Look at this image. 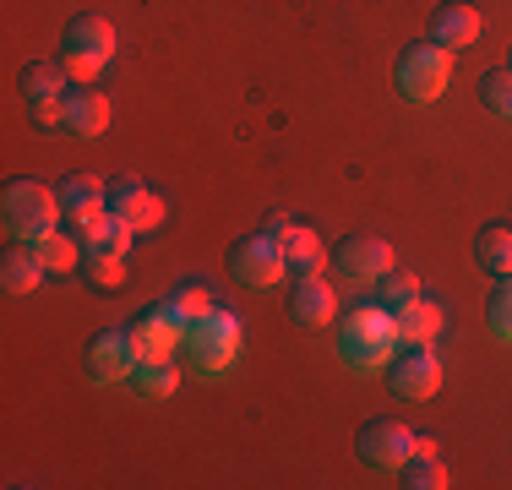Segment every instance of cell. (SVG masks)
I'll return each mask as SVG.
<instances>
[{
	"label": "cell",
	"instance_id": "6da1fadb",
	"mask_svg": "<svg viewBox=\"0 0 512 490\" xmlns=\"http://www.w3.org/2000/svg\"><path fill=\"white\" fill-rule=\"evenodd\" d=\"M393 349H404V343H398V322H393V311H387L382 300L344 311V322H338V354H344L355 371H376V365H387V360H393Z\"/></svg>",
	"mask_w": 512,
	"mask_h": 490
},
{
	"label": "cell",
	"instance_id": "7a4b0ae2",
	"mask_svg": "<svg viewBox=\"0 0 512 490\" xmlns=\"http://www.w3.org/2000/svg\"><path fill=\"white\" fill-rule=\"evenodd\" d=\"M60 191L39 186V180H11L6 196H0V224H6L11 240H39L50 235V229H60Z\"/></svg>",
	"mask_w": 512,
	"mask_h": 490
},
{
	"label": "cell",
	"instance_id": "3957f363",
	"mask_svg": "<svg viewBox=\"0 0 512 490\" xmlns=\"http://www.w3.org/2000/svg\"><path fill=\"white\" fill-rule=\"evenodd\" d=\"M447 82H453V49L442 44H409L404 55H398V88H404V98H414V104H436V98L447 93Z\"/></svg>",
	"mask_w": 512,
	"mask_h": 490
},
{
	"label": "cell",
	"instance_id": "277c9868",
	"mask_svg": "<svg viewBox=\"0 0 512 490\" xmlns=\"http://www.w3.org/2000/svg\"><path fill=\"white\" fill-rule=\"evenodd\" d=\"M229 273H235V284H246V289H273L278 278L289 273L284 240H278L273 229H262V235L235 240V251H229Z\"/></svg>",
	"mask_w": 512,
	"mask_h": 490
},
{
	"label": "cell",
	"instance_id": "5b68a950",
	"mask_svg": "<svg viewBox=\"0 0 512 490\" xmlns=\"http://www.w3.org/2000/svg\"><path fill=\"white\" fill-rule=\"evenodd\" d=\"M436 441L420 436L404 420H365L360 425V458L376 463V469H404L414 452H431Z\"/></svg>",
	"mask_w": 512,
	"mask_h": 490
},
{
	"label": "cell",
	"instance_id": "8992f818",
	"mask_svg": "<svg viewBox=\"0 0 512 490\" xmlns=\"http://www.w3.org/2000/svg\"><path fill=\"white\" fill-rule=\"evenodd\" d=\"M240 338H246V327H240V316H235V311H224V305H218V311L207 316V322H197V327L186 333L191 360H197V371H202V376L224 371V365L235 360Z\"/></svg>",
	"mask_w": 512,
	"mask_h": 490
},
{
	"label": "cell",
	"instance_id": "52a82bcc",
	"mask_svg": "<svg viewBox=\"0 0 512 490\" xmlns=\"http://www.w3.org/2000/svg\"><path fill=\"white\" fill-rule=\"evenodd\" d=\"M387 382H393L398 398L425 403V398H436V392H442V360H436L431 343H404V354H393V360H387Z\"/></svg>",
	"mask_w": 512,
	"mask_h": 490
},
{
	"label": "cell",
	"instance_id": "ba28073f",
	"mask_svg": "<svg viewBox=\"0 0 512 490\" xmlns=\"http://www.w3.org/2000/svg\"><path fill=\"white\" fill-rule=\"evenodd\" d=\"M22 93H28L33 120L60 131V109H66V93H71L66 66H60V60H28V66H22Z\"/></svg>",
	"mask_w": 512,
	"mask_h": 490
},
{
	"label": "cell",
	"instance_id": "9c48e42d",
	"mask_svg": "<svg viewBox=\"0 0 512 490\" xmlns=\"http://www.w3.org/2000/svg\"><path fill=\"white\" fill-rule=\"evenodd\" d=\"M109 213H120L137 235H148V229L164 224V196H153L137 175H120L115 186H109Z\"/></svg>",
	"mask_w": 512,
	"mask_h": 490
},
{
	"label": "cell",
	"instance_id": "30bf717a",
	"mask_svg": "<svg viewBox=\"0 0 512 490\" xmlns=\"http://www.w3.org/2000/svg\"><path fill=\"white\" fill-rule=\"evenodd\" d=\"M88 371H93V382H126V376L137 371V349H131L126 327H104V333L88 343Z\"/></svg>",
	"mask_w": 512,
	"mask_h": 490
},
{
	"label": "cell",
	"instance_id": "8fae6325",
	"mask_svg": "<svg viewBox=\"0 0 512 490\" xmlns=\"http://www.w3.org/2000/svg\"><path fill=\"white\" fill-rule=\"evenodd\" d=\"M387 267H393V245L382 235H349L338 245V273L355 278V284H371V278H382Z\"/></svg>",
	"mask_w": 512,
	"mask_h": 490
},
{
	"label": "cell",
	"instance_id": "7c38bea8",
	"mask_svg": "<svg viewBox=\"0 0 512 490\" xmlns=\"http://www.w3.org/2000/svg\"><path fill=\"white\" fill-rule=\"evenodd\" d=\"M55 191H60V213H66L77 229L109 213V186H104L99 175H82V169H77V175H66Z\"/></svg>",
	"mask_w": 512,
	"mask_h": 490
},
{
	"label": "cell",
	"instance_id": "4fadbf2b",
	"mask_svg": "<svg viewBox=\"0 0 512 490\" xmlns=\"http://www.w3.org/2000/svg\"><path fill=\"white\" fill-rule=\"evenodd\" d=\"M218 305H224V300L213 294V284H202V278H191V284H180L175 294H169V300H158L153 311H158V316H169V322H175L180 333H191V327H197V322H207V316H213Z\"/></svg>",
	"mask_w": 512,
	"mask_h": 490
},
{
	"label": "cell",
	"instance_id": "5bb4252c",
	"mask_svg": "<svg viewBox=\"0 0 512 490\" xmlns=\"http://www.w3.org/2000/svg\"><path fill=\"white\" fill-rule=\"evenodd\" d=\"M60 131H71V137H104L109 131V98L99 88H71L66 93V109H60Z\"/></svg>",
	"mask_w": 512,
	"mask_h": 490
},
{
	"label": "cell",
	"instance_id": "9a60e30c",
	"mask_svg": "<svg viewBox=\"0 0 512 490\" xmlns=\"http://www.w3.org/2000/svg\"><path fill=\"white\" fill-rule=\"evenodd\" d=\"M131 333V349H137V365H153V360H169V354L180 349V327L169 322V316H158V311H148V316H137V322L126 327Z\"/></svg>",
	"mask_w": 512,
	"mask_h": 490
},
{
	"label": "cell",
	"instance_id": "2e32d148",
	"mask_svg": "<svg viewBox=\"0 0 512 490\" xmlns=\"http://www.w3.org/2000/svg\"><path fill=\"white\" fill-rule=\"evenodd\" d=\"M66 49L71 55H93V60H115V28H109V17H99V11H82V17H71V28H66Z\"/></svg>",
	"mask_w": 512,
	"mask_h": 490
},
{
	"label": "cell",
	"instance_id": "e0dca14e",
	"mask_svg": "<svg viewBox=\"0 0 512 490\" xmlns=\"http://www.w3.org/2000/svg\"><path fill=\"white\" fill-rule=\"evenodd\" d=\"M289 316H295V322H306V327H327V322L338 316V294H333V284H327L322 273H306V278L295 284Z\"/></svg>",
	"mask_w": 512,
	"mask_h": 490
},
{
	"label": "cell",
	"instance_id": "ac0fdd59",
	"mask_svg": "<svg viewBox=\"0 0 512 490\" xmlns=\"http://www.w3.org/2000/svg\"><path fill=\"white\" fill-rule=\"evenodd\" d=\"M431 39L442 49H469L474 39H480V11H474L469 0H447V6L431 17Z\"/></svg>",
	"mask_w": 512,
	"mask_h": 490
},
{
	"label": "cell",
	"instance_id": "d6986e66",
	"mask_svg": "<svg viewBox=\"0 0 512 490\" xmlns=\"http://www.w3.org/2000/svg\"><path fill=\"white\" fill-rule=\"evenodd\" d=\"M393 322H398V343H436V333L447 327V316H442V305H436V300L414 294L409 305H398V311H393Z\"/></svg>",
	"mask_w": 512,
	"mask_h": 490
},
{
	"label": "cell",
	"instance_id": "ffe728a7",
	"mask_svg": "<svg viewBox=\"0 0 512 490\" xmlns=\"http://www.w3.org/2000/svg\"><path fill=\"white\" fill-rule=\"evenodd\" d=\"M39 278H44V262H39V251H33L28 240L11 245V251L0 256V289H6V294H33V289H39Z\"/></svg>",
	"mask_w": 512,
	"mask_h": 490
},
{
	"label": "cell",
	"instance_id": "44dd1931",
	"mask_svg": "<svg viewBox=\"0 0 512 490\" xmlns=\"http://www.w3.org/2000/svg\"><path fill=\"white\" fill-rule=\"evenodd\" d=\"M33 251H39L44 273H77V267L88 262V245H82V235H66V229L39 235V240H33Z\"/></svg>",
	"mask_w": 512,
	"mask_h": 490
},
{
	"label": "cell",
	"instance_id": "7402d4cb",
	"mask_svg": "<svg viewBox=\"0 0 512 490\" xmlns=\"http://www.w3.org/2000/svg\"><path fill=\"white\" fill-rule=\"evenodd\" d=\"M474 262L496 278H512V224H485L474 235Z\"/></svg>",
	"mask_w": 512,
	"mask_h": 490
},
{
	"label": "cell",
	"instance_id": "603a6c76",
	"mask_svg": "<svg viewBox=\"0 0 512 490\" xmlns=\"http://www.w3.org/2000/svg\"><path fill=\"white\" fill-rule=\"evenodd\" d=\"M131 240H137V229L120 213H104V218H93V224H82V245H88V251H120L126 256Z\"/></svg>",
	"mask_w": 512,
	"mask_h": 490
},
{
	"label": "cell",
	"instance_id": "cb8c5ba5",
	"mask_svg": "<svg viewBox=\"0 0 512 490\" xmlns=\"http://www.w3.org/2000/svg\"><path fill=\"white\" fill-rule=\"evenodd\" d=\"M284 256H289V267H295L300 278H306V273H322V267H327V251H322V240H316L306 224H295V229L284 235Z\"/></svg>",
	"mask_w": 512,
	"mask_h": 490
},
{
	"label": "cell",
	"instance_id": "d4e9b609",
	"mask_svg": "<svg viewBox=\"0 0 512 490\" xmlns=\"http://www.w3.org/2000/svg\"><path fill=\"white\" fill-rule=\"evenodd\" d=\"M404 485L409 490H442L447 485V463L436 458V447L431 452H414V458L404 463Z\"/></svg>",
	"mask_w": 512,
	"mask_h": 490
},
{
	"label": "cell",
	"instance_id": "484cf974",
	"mask_svg": "<svg viewBox=\"0 0 512 490\" xmlns=\"http://www.w3.org/2000/svg\"><path fill=\"white\" fill-rule=\"evenodd\" d=\"M82 273H88V284H99V289H120L126 284V256L120 251H88Z\"/></svg>",
	"mask_w": 512,
	"mask_h": 490
},
{
	"label": "cell",
	"instance_id": "4316f807",
	"mask_svg": "<svg viewBox=\"0 0 512 490\" xmlns=\"http://www.w3.org/2000/svg\"><path fill=\"white\" fill-rule=\"evenodd\" d=\"M131 382L148 392V398H169V392L180 387V371H175V360H153V365H137Z\"/></svg>",
	"mask_w": 512,
	"mask_h": 490
},
{
	"label": "cell",
	"instance_id": "83f0119b",
	"mask_svg": "<svg viewBox=\"0 0 512 490\" xmlns=\"http://www.w3.org/2000/svg\"><path fill=\"white\" fill-rule=\"evenodd\" d=\"M376 289H382V305H387V311H398V305H409L414 294H420V278L404 273V267H387V273L376 278Z\"/></svg>",
	"mask_w": 512,
	"mask_h": 490
},
{
	"label": "cell",
	"instance_id": "f1b7e54d",
	"mask_svg": "<svg viewBox=\"0 0 512 490\" xmlns=\"http://www.w3.org/2000/svg\"><path fill=\"white\" fill-rule=\"evenodd\" d=\"M485 322H491V333L512 343V278H496V294L491 305H485Z\"/></svg>",
	"mask_w": 512,
	"mask_h": 490
},
{
	"label": "cell",
	"instance_id": "f546056e",
	"mask_svg": "<svg viewBox=\"0 0 512 490\" xmlns=\"http://www.w3.org/2000/svg\"><path fill=\"white\" fill-rule=\"evenodd\" d=\"M480 93H485V104H491L496 115H507V120H512V66L485 71V77H480Z\"/></svg>",
	"mask_w": 512,
	"mask_h": 490
},
{
	"label": "cell",
	"instance_id": "4dcf8cb0",
	"mask_svg": "<svg viewBox=\"0 0 512 490\" xmlns=\"http://www.w3.org/2000/svg\"><path fill=\"white\" fill-rule=\"evenodd\" d=\"M60 66H66V77L71 82H82V88H93V82H99V71H104V60H93V55H60Z\"/></svg>",
	"mask_w": 512,
	"mask_h": 490
},
{
	"label": "cell",
	"instance_id": "1f68e13d",
	"mask_svg": "<svg viewBox=\"0 0 512 490\" xmlns=\"http://www.w3.org/2000/svg\"><path fill=\"white\" fill-rule=\"evenodd\" d=\"M507 66H512V55H507Z\"/></svg>",
	"mask_w": 512,
	"mask_h": 490
}]
</instances>
